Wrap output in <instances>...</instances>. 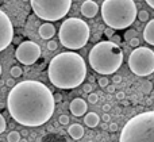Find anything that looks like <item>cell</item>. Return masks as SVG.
Returning a JSON list of instances; mask_svg holds the SVG:
<instances>
[{"instance_id":"obj_9","label":"cell","mask_w":154,"mask_h":142,"mask_svg":"<svg viewBox=\"0 0 154 142\" xmlns=\"http://www.w3.org/2000/svg\"><path fill=\"white\" fill-rule=\"evenodd\" d=\"M41 48L38 43L32 42V41H24L16 48L15 57L20 64L23 65H32L38 61L41 57Z\"/></svg>"},{"instance_id":"obj_20","label":"cell","mask_w":154,"mask_h":142,"mask_svg":"<svg viewBox=\"0 0 154 142\" xmlns=\"http://www.w3.org/2000/svg\"><path fill=\"white\" fill-rule=\"evenodd\" d=\"M88 102L92 103V104H95V103L99 102V95L95 94V92H91L89 95H88Z\"/></svg>"},{"instance_id":"obj_4","label":"cell","mask_w":154,"mask_h":142,"mask_svg":"<svg viewBox=\"0 0 154 142\" xmlns=\"http://www.w3.org/2000/svg\"><path fill=\"white\" fill-rule=\"evenodd\" d=\"M100 11L104 23L112 30L130 27L138 14L134 0H104Z\"/></svg>"},{"instance_id":"obj_34","label":"cell","mask_w":154,"mask_h":142,"mask_svg":"<svg viewBox=\"0 0 154 142\" xmlns=\"http://www.w3.org/2000/svg\"><path fill=\"white\" fill-rule=\"evenodd\" d=\"M125 96H126L125 92H116V99L118 100H123L125 99Z\"/></svg>"},{"instance_id":"obj_38","label":"cell","mask_w":154,"mask_h":142,"mask_svg":"<svg viewBox=\"0 0 154 142\" xmlns=\"http://www.w3.org/2000/svg\"><path fill=\"white\" fill-rule=\"evenodd\" d=\"M145 2L147 3V5H149V7H152L154 10V0H145Z\"/></svg>"},{"instance_id":"obj_36","label":"cell","mask_w":154,"mask_h":142,"mask_svg":"<svg viewBox=\"0 0 154 142\" xmlns=\"http://www.w3.org/2000/svg\"><path fill=\"white\" fill-rule=\"evenodd\" d=\"M53 97H54V103H58V102H61V100H62V96H61V95H53Z\"/></svg>"},{"instance_id":"obj_16","label":"cell","mask_w":154,"mask_h":142,"mask_svg":"<svg viewBox=\"0 0 154 142\" xmlns=\"http://www.w3.org/2000/svg\"><path fill=\"white\" fill-rule=\"evenodd\" d=\"M84 123L87 125L88 127L93 129V127H96L100 123V116L96 113H88V114H85V116H84Z\"/></svg>"},{"instance_id":"obj_14","label":"cell","mask_w":154,"mask_h":142,"mask_svg":"<svg viewBox=\"0 0 154 142\" xmlns=\"http://www.w3.org/2000/svg\"><path fill=\"white\" fill-rule=\"evenodd\" d=\"M143 39L149 45L154 46V19H152V20H149L146 23V27L143 30Z\"/></svg>"},{"instance_id":"obj_6","label":"cell","mask_w":154,"mask_h":142,"mask_svg":"<svg viewBox=\"0 0 154 142\" xmlns=\"http://www.w3.org/2000/svg\"><path fill=\"white\" fill-rule=\"evenodd\" d=\"M91 35L89 26L87 22L79 18H69L64 20L60 27L58 38L64 48L70 50H77L87 45Z\"/></svg>"},{"instance_id":"obj_35","label":"cell","mask_w":154,"mask_h":142,"mask_svg":"<svg viewBox=\"0 0 154 142\" xmlns=\"http://www.w3.org/2000/svg\"><path fill=\"white\" fill-rule=\"evenodd\" d=\"M106 88H107V92H108V94H114L115 92V85H107Z\"/></svg>"},{"instance_id":"obj_30","label":"cell","mask_w":154,"mask_h":142,"mask_svg":"<svg viewBox=\"0 0 154 142\" xmlns=\"http://www.w3.org/2000/svg\"><path fill=\"white\" fill-rule=\"evenodd\" d=\"M104 34H106L108 38H112V35H114V30L109 29V27H107V29L104 30Z\"/></svg>"},{"instance_id":"obj_41","label":"cell","mask_w":154,"mask_h":142,"mask_svg":"<svg viewBox=\"0 0 154 142\" xmlns=\"http://www.w3.org/2000/svg\"><path fill=\"white\" fill-rule=\"evenodd\" d=\"M0 76H2V65H0Z\"/></svg>"},{"instance_id":"obj_28","label":"cell","mask_w":154,"mask_h":142,"mask_svg":"<svg viewBox=\"0 0 154 142\" xmlns=\"http://www.w3.org/2000/svg\"><path fill=\"white\" fill-rule=\"evenodd\" d=\"M92 89H93V85H92V84H84V85H82V91H84L85 94H88V95L92 92Z\"/></svg>"},{"instance_id":"obj_11","label":"cell","mask_w":154,"mask_h":142,"mask_svg":"<svg viewBox=\"0 0 154 142\" xmlns=\"http://www.w3.org/2000/svg\"><path fill=\"white\" fill-rule=\"evenodd\" d=\"M69 110L75 116H82L87 114L88 104L85 100L81 99V97H76V99H73L72 102H70Z\"/></svg>"},{"instance_id":"obj_5","label":"cell","mask_w":154,"mask_h":142,"mask_svg":"<svg viewBox=\"0 0 154 142\" xmlns=\"http://www.w3.org/2000/svg\"><path fill=\"white\" fill-rule=\"evenodd\" d=\"M119 142H154V111L131 118L120 131Z\"/></svg>"},{"instance_id":"obj_29","label":"cell","mask_w":154,"mask_h":142,"mask_svg":"<svg viewBox=\"0 0 154 142\" xmlns=\"http://www.w3.org/2000/svg\"><path fill=\"white\" fill-rule=\"evenodd\" d=\"M112 81H114V84L122 83V76H120V75H114V77H112Z\"/></svg>"},{"instance_id":"obj_25","label":"cell","mask_w":154,"mask_h":142,"mask_svg":"<svg viewBox=\"0 0 154 142\" xmlns=\"http://www.w3.org/2000/svg\"><path fill=\"white\" fill-rule=\"evenodd\" d=\"M57 48H58V42H57V41L50 39L48 42V49L49 50H57Z\"/></svg>"},{"instance_id":"obj_40","label":"cell","mask_w":154,"mask_h":142,"mask_svg":"<svg viewBox=\"0 0 154 142\" xmlns=\"http://www.w3.org/2000/svg\"><path fill=\"white\" fill-rule=\"evenodd\" d=\"M19 142H27V140H23V138H20V141Z\"/></svg>"},{"instance_id":"obj_37","label":"cell","mask_w":154,"mask_h":142,"mask_svg":"<svg viewBox=\"0 0 154 142\" xmlns=\"http://www.w3.org/2000/svg\"><path fill=\"white\" fill-rule=\"evenodd\" d=\"M101 108H103L104 113H108V111L111 110V106H109V104H103V107H101Z\"/></svg>"},{"instance_id":"obj_15","label":"cell","mask_w":154,"mask_h":142,"mask_svg":"<svg viewBox=\"0 0 154 142\" xmlns=\"http://www.w3.org/2000/svg\"><path fill=\"white\" fill-rule=\"evenodd\" d=\"M68 133H69V135L73 138V140H81L82 137H84V127L81 126V125L79 123H73L69 126V129H68Z\"/></svg>"},{"instance_id":"obj_24","label":"cell","mask_w":154,"mask_h":142,"mask_svg":"<svg viewBox=\"0 0 154 142\" xmlns=\"http://www.w3.org/2000/svg\"><path fill=\"white\" fill-rule=\"evenodd\" d=\"M58 122H60V125H69V122H70V119H69V116L68 115H60V118H58Z\"/></svg>"},{"instance_id":"obj_22","label":"cell","mask_w":154,"mask_h":142,"mask_svg":"<svg viewBox=\"0 0 154 142\" xmlns=\"http://www.w3.org/2000/svg\"><path fill=\"white\" fill-rule=\"evenodd\" d=\"M153 88V84L150 83V81H146V83H143V85H142V91L145 92V94H149L150 91H152Z\"/></svg>"},{"instance_id":"obj_42","label":"cell","mask_w":154,"mask_h":142,"mask_svg":"<svg viewBox=\"0 0 154 142\" xmlns=\"http://www.w3.org/2000/svg\"><path fill=\"white\" fill-rule=\"evenodd\" d=\"M92 2H95V0H92Z\"/></svg>"},{"instance_id":"obj_3","label":"cell","mask_w":154,"mask_h":142,"mask_svg":"<svg viewBox=\"0 0 154 142\" xmlns=\"http://www.w3.org/2000/svg\"><path fill=\"white\" fill-rule=\"evenodd\" d=\"M89 65L99 75H114L123 62V51L111 41L97 42L88 56Z\"/></svg>"},{"instance_id":"obj_8","label":"cell","mask_w":154,"mask_h":142,"mask_svg":"<svg viewBox=\"0 0 154 142\" xmlns=\"http://www.w3.org/2000/svg\"><path fill=\"white\" fill-rule=\"evenodd\" d=\"M128 66L139 77L150 76L154 73V51L145 46L134 49L128 57Z\"/></svg>"},{"instance_id":"obj_21","label":"cell","mask_w":154,"mask_h":142,"mask_svg":"<svg viewBox=\"0 0 154 142\" xmlns=\"http://www.w3.org/2000/svg\"><path fill=\"white\" fill-rule=\"evenodd\" d=\"M97 84L101 87V88H106L107 85H109V80L106 77V76H103V77H100L97 80Z\"/></svg>"},{"instance_id":"obj_10","label":"cell","mask_w":154,"mask_h":142,"mask_svg":"<svg viewBox=\"0 0 154 142\" xmlns=\"http://www.w3.org/2000/svg\"><path fill=\"white\" fill-rule=\"evenodd\" d=\"M14 39V26L11 19L3 10H0V51L7 49Z\"/></svg>"},{"instance_id":"obj_23","label":"cell","mask_w":154,"mask_h":142,"mask_svg":"<svg viewBox=\"0 0 154 142\" xmlns=\"http://www.w3.org/2000/svg\"><path fill=\"white\" fill-rule=\"evenodd\" d=\"M5 127H7V122H5L4 116L0 114V134L5 131Z\"/></svg>"},{"instance_id":"obj_18","label":"cell","mask_w":154,"mask_h":142,"mask_svg":"<svg viewBox=\"0 0 154 142\" xmlns=\"http://www.w3.org/2000/svg\"><path fill=\"white\" fill-rule=\"evenodd\" d=\"M10 73H11V76H12V79H16V77H20V76L23 75V70H22L20 66H16L15 65V66L11 68Z\"/></svg>"},{"instance_id":"obj_43","label":"cell","mask_w":154,"mask_h":142,"mask_svg":"<svg viewBox=\"0 0 154 142\" xmlns=\"http://www.w3.org/2000/svg\"><path fill=\"white\" fill-rule=\"evenodd\" d=\"M153 87H154V84H153Z\"/></svg>"},{"instance_id":"obj_32","label":"cell","mask_w":154,"mask_h":142,"mask_svg":"<svg viewBox=\"0 0 154 142\" xmlns=\"http://www.w3.org/2000/svg\"><path fill=\"white\" fill-rule=\"evenodd\" d=\"M108 129H109V131H116L118 130V125L116 123H109V126H108Z\"/></svg>"},{"instance_id":"obj_27","label":"cell","mask_w":154,"mask_h":142,"mask_svg":"<svg viewBox=\"0 0 154 142\" xmlns=\"http://www.w3.org/2000/svg\"><path fill=\"white\" fill-rule=\"evenodd\" d=\"M137 35V31H134V30H128L127 32L125 34V39H127V41H130L131 38H134Z\"/></svg>"},{"instance_id":"obj_17","label":"cell","mask_w":154,"mask_h":142,"mask_svg":"<svg viewBox=\"0 0 154 142\" xmlns=\"http://www.w3.org/2000/svg\"><path fill=\"white\" fill-rule=\"evenodd\" d=\"M20 141V133L19 131H10L7 135V142H19Z\"/></svg>"},{"instance_id":"obj_26","label":"cell","mask_w":154,"mask_h":142,"mask_svg":"<svg viewBox=\"0 0 154 142\" xmlns=\"http://www.w3.org/2000/svg\"><path fill=\"white\" fill-rule=\"evenodd\" d=\"M128 45L131 46V48H134V49H137V48H139V39L137 37H134V38H131L130 41H128Z\"/></svg>"},{"instance_id":"obj_12","label":"cell","mask_w":154,"mask_h":142,"mask_svg":"<svg viewBox=\"0 0 154 142\" xmlns=\"http://www.w3.org/2000/svg\"><path fill=\"white\" fill-rule=\"evenodd\" d=\"M81 14L85 16V18H93L96 16V14L99 12V5L96 2H92V0H85L81 4Z\"/></svg>"},{"instance_id":"obj_31","label":"cell","mask_w":154,"mask_h":142,"mask_svg":"<svg viewBox=\"0 0 154 142\" xmlns=\"http://www.w3.org/2000/svg\"><path fill=\"white\" fill-rule=\"evenodd\" d=\"M101 119H103V122H109L111 121V116H109L108 113H104L103 116H101Z\"/></svg>"},{"instance_id":"obj_19","label":"cell","mask_w":154,"mask_h":142,"mask_svg":"<svg viewBox=\"0 0 154 142\" xmlns=\"http://www.w3.org/2000/svg\"><path fill=\"white\" fill-rule=\"evenodd\" d=\"M137 16H138V19L141 22H149V12H147L146 10L139 11V12L137 14Z\"/></svg>"},{"instance_id":"obj_39","label":"cell","mask_w":154,"mask_h":142,"mask_svg":"<svg viewBox=\"0 0 154 142\" xmlns=\"http://www.w3.org/2000/svg\"><path fill=\"white\" fill-rule=\"evenodd\" d=\"M112 39H114V41H115V42H119V41H120V39H122V38H120V37H119V35H112ZM115 42H114V43H115Z\"/></svg>"},{"instance_id":"obj_13","label":"cell","mask_w":154,"mask_h":142,"mask_svg":"<svg viewBox=\"0 0 154 142\" xmlns=\"http://www.w3.org/2000/svg\"><path fill=\"white\" fill-rule=\"evenodd\" d=\"M39 37L42 39H51L56 34V27H54L53 23H49V22H45L39 26Z\"/></svg>"},{"instance_id":"obj_7","label":"cell","mask_w":154,"mask_h":142,"mask_svg":"<svg viewBox=\"0 0 154 142\" xmlns=\"http://www.w3.org/2000/svg\"><path fill=\"white\" fill-rule=\"evenodd\" d=\"M30 3L35 15L49 23L66 16L72 5V0H30Z\"/></svg>"},{"instance_id":"obj_2","label":"cell","mask_w":154,"mask_h":142,"mask_svg":"<svg viewBox=\"0 0 154 142\" xmlns=\"http://www.w3.org/2000/svg\"><path fill=\"white\" fill-rule=\"evenodd\" d=\"M50 83L60 89H73L84 83L87 65L79 53L64 51L51 58L48 68Z\"/></svg>"},{"instance_id":"obj_1","label":"cell","mask_w":154,"mask_h":142,"mask_svg":"<svg viewBox=\"0 0 154 142\" xmlns=\"http://www.w3.org/2000/svg\"><path fill=\"white\" fill-rule=\"evenodd\" d=\"M54 107L53 92L37 80H24L15 84L7 97L10 115L26 127L45 125L54 114Z\"/></svg>"},{"instance_id":"obj_33","label":"cell","mask_w":154,"mask_h":142,"mask_svg":"<svg viewBox=\"0 0 154 142\" xmlns=\"http://www.w3.org/2000/svg\"><path fill=\"white\" fill-rule=\"evenodd\" d=\"M5 84H7L8 87H11V88H12V87L15 85V80H14V79H8V80L5 81Z\"/></svg>"}]
</instances>
